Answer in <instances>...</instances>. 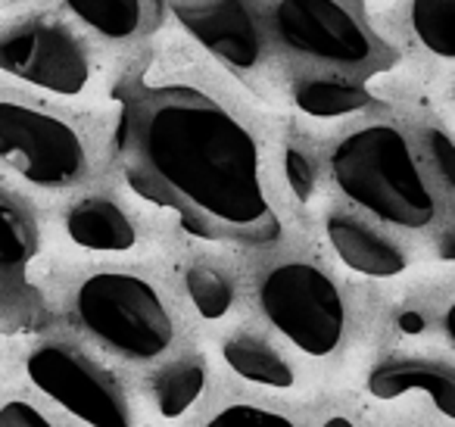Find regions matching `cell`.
I'll return each mask as SVG.
<instances>
[{"label": "cell", "instance_id": "ba28073f", "mask_svg": "<svg viewBox=\"0 0 455 427\" xmlns=\"http://www.w3.org/2000/svg\"><path fill=\"white\" fill-rule=\"evenodd\" d=\"M0 69L53 94H78L91 76L84 47L51 22H28L0 35Z\"/></svg>", "mask_w": 455, "mask_h": 427}, {"label": "cell", "instance_id": "8fae6325", "mask_svg": "<svg viewBox=\"0 0 455 427\" xmlns=\"http://www.w3.org/2000/svg\"><path fill=\"white\" fill-rule=\"evenodd\" d=\"M368 390L378 399H393L409 390H424L430 399L436 402L443 415L455 418V368L440 362H427V359H396V362H384L371 371L368 377Z\"/></svg>", "mask_w": 455, "mask_h": 427}, {"label": "cell", "instance_id": "cb8c5ba5", "mask_svg": "<svg viewBox=\"0 0 455 427\" xmlns=\"http://www.w3.org/2000/svg\"><path fill=\"white\" fill-rule=\"evenodd\" d=\"M399 327H403L405 334H421L424 327H427V321H424L418 312H403L399 315Z\"/></svg>", "mask_w": 455, "mask_h": 427}, {"label": "cell", "instance_id": "6da1fadb", "mask_svg": "<svg viewBox=\"0 0 455 427\" xmlns=\"http://www.w3.org/2000/svg\"><path fill=\"white\" fill-rule=\"evenodd\" d=\"M116 101L122 172L144 200L203 240L266 246L281 238L256 141L225 107L188 85L128 82Z\"/></svg>", "mask_w": 455, "mask_h": 427}, {"label": "cell", "instance_id": "d6986e66", "mask_svg": "<svg viewBox=\"0 0 455 427\" xmlns=\"http://www.w3.org/2000/svg\"><path fill=\"white\" fill-rule=\"evenodd\" d=\"M188 294L203 318H221L231 309V300H235L231 284L206 265H194L188 271Z\"/></svg>", "mask_w": 455, "mask_h": 427}, {"label": "cell", "instance_id": "7a4b0ae2", "mask_svg": "<svg viewBox=\"0 0 455 427\" xmlns=\"http://www.w3.org/2000/svg\"><path fill=\"white\" fill-rule=\"evenodd\" d=\"M331 169L340 190L378 219L403 228L434 222V197L405 138L393 125L353 132L334 150Z\"/></svg>", "mask_w": 455, "mask_h": 427}, {"label": "cell", "instance_id": "9c48e42d", "mask_svg": "<svg viewBox=\"0 0 455 427\" xmlns=\"http://www.w3.org/2000/svg\"><path fill=\"white\" fill-rule=\"evenodd\" d=\"M38 253V228L20 200L0 190V331L26 325L38 309L28 265Z\"/></svg>", "mask_w": 455, "mask_h": 427}, {"label": "cell", "instance_id": "5b68a950", "mask_svg": "<svg viewBox=\"0 0 455 427\" xmlns=\"http://www.w3.org/2000/svg\"><path fill=\"white\" fill-rule=\"evenodd\" d=\"M0 157L44 188L84 175V144L76 128L22 103H0Z\"/></svg>", "mask_w": 455, "mask_h": 427}, {"label": "cell", "instance_id": "7c38bea8", "mask_svg": "<svg viewBox=\"0 0 455 427\" xmlns=\"http://www.w3.org/2000/svg\"><path fill=\"white\" fill-rule=\"evenodd\" d=\"M328 238H331V244H334L337 256H340L349 269L362 271V275L393 278L405 269L403 250H399L393 240H387L384 234L362 225L359 219L334 215V219L328 222Z\"/></svg>", "mask_w": 455, "mask_h": 427}, {"label": "cell", "instance_id": "83f0119b", "mask_svg": "<svg viewBox=\"0 0 455 427\" xmlns=\"http://www.w3.org/2000/svg\"><path fill=\"white\" fill-rule=\"evenodd\" d=\"M0 4H4V0H0Z\"/></svg>", "mask_w": 455, "mask_h": 427}, {"label": "cell", "instance_id": "44dd1931", "mask_svg": "<svg viewBox=\"0 0 455 427\" xmlns=\"http://www.w3.org/2000/svg\"><path fill=\"white\" fill-rule=\"evenodd\" d=\"M424 153L430 157L434 169L440 172L443 184L455 194V144L449 134H443L440 128H427L424 132Z\"/></svg>", "mask_w": 455, "mask_h": 427}, {"label": "cell", "instance_id": "7402d4cb", "mask_svg": "<svg viewBox=\"0 0 455 427\" xmlns=\"http://www.w3.org/2000/svg\"><path fill=\"white\" fill-rule=\"evenodd\" d=\"M284 172H287V181H291L293 194H297L299 200H309L312 190H315V169H312L309 157L291 147V150L284 153Z\"/></svg>", "mask_w": 455, "mask_h": 427}, {"label": "cell", "instance_id": "ffe728a7", "mask_svg": "<svg viewBox=\"0 0 455 427\" xmlns=\"http://www.w3.org/2000/svg\"><path fill=\"white\" fill-rule=\"evenodd\" d=\"M206 427H297V424L287 421L284 415L268 412V408L259 406H228Z\"/></svg>", "mask_w": 455, "mask_h": 427}, {"label": "cell", "instance_id": "52a82bcc", "mask_svg": "<svg viewBox=\"0 0 455 427\" xmlns=\"http://www.w3.org/2000/svg\"><path fill=\"white\" fill-rule=\"evenodd\" d=\"M275 32L291 51L337 66H365L380 53V38L340 0H281Z\"/></svg>", "mask_w": 455, "mask_h": 427}, {"label": "cell", "instance_id": "277c9868", "mask_svg": "<svg viewBox=\"0 0 455 427\" xmlns=\"http://www.w3.org/2000/svg\"><path fill=\"white\" fill-rule=\"evenodd\" d=\"M259 302L268 321L309 356H328L340 346L347 327L343 296L315 265L284 262L272 269L259 287Z\"/></svg>", "mask_w": 455, "mask_h": 427}, {"label": "cell", "instance_id": "e0dca14e", "mask_svg": "<svg viewBox=\"0 0 455 427\" xmlns=\"http://www.w3.org/2000/svg\"><path fill=\"white\" fill-rule=\"evenodd\" d=\"M69 10L107 38H132L144 22V0H66Z\"/></svg>", "mask_w": 455, "mask_h": 427}, {"label": "cell", "instance_id": "3957f363", "mask_svg": "<svg viewBox=\"0 0 455 427\" xmlns=\"http://www.w3.org/2000/svg\"><path fill=\"white\" fill-rule=\"evenodd\" d=\"M76 306L82 325L122 356L153 359L169 350L175 337L156 287L138 275L103 271L88 278L78 287Z\"/></svg>", "mask_w": 455, "mask_h": 427}, {"label": "cell", "instance_id": "603a6c76", "mask_svg": "<svg viewBox=\"0 0 455 427\" xmlns=\"http://www.w3.org/2000/svg\"><path fill=\"white\" fill-rule=\"evenodd\" d=\"M0 427H53V424L35 406L13 399L7 406H0Z\"/></svg>", "mask_w": 455, "mask_h": 427}, {"label": "cell", "instance_id": "8992f818", "mask_svg": "<svg viewBox=\"0 0 455 427\" xmlns=\"http://www.w3.org/2000/svg\"><path fill=\"white\" fill-rule=\"evenodd\" d=\"M28 377L91 427H132V408L116 381L82 352L63 343H44L26 359Z\"/></svg>", "mask_w": 455, "mask_h": 427}, {"label": "cell", "instance_id": "4316f807", "mask_svg": "<svg viewBox=\"0 0 455 427\" xmlns=\"http://www.w3.org/2000/svg\"><path fill=\"white\" fill-rule=\"evenodd\" d=\"M324 427H355V424H353V421H347V418H331Z\"/></svg>", "mask_w": 455, "mask_h": 427}, {"label": "cell", "instance_id": "2e32d148", "mask_svg": "<svg viewBox=\"0 0 455 427\" xmlns=\"http://www.w3.org/2000/svg\"><path fill=\"white\" fill-rule=\"evenodd\" d=\"M203 387H206V365L188 359V362L169 365L153 381V399H156V408L165 418H175L200 399Z\"/></svg>", "mask_w": 455, "mask_h": 427}, {"label": "cell", "instance_id": "ac0fdd59", "mask_svg": "<svg viewBox=\"0 0 455 427\" xmlns=\"http://www.w3.org/2000/svg\"><path fill=\"white\" fill-rule=\"evenodd\" d=\"M411 28L427 51L455 60V0H411Z\"/></svg>", "mask_w": 455, "mask_h": 427}, {"label": "cell", "instance_id": "4fadbf2b", "mask_svg": "<svg viewBox=\"0 0 455 427\" xmlns=\"http://www.w3.org/2000/svg\"><path fill=\"white\" fill-rule=\"evenodd\" d=\"M69 228V238L78 246H88V250H132L134 246V225L128 222V215L116 206L113 200H84L66 219Z\"/></svg>", "mask_w": 455, "mask_h": 427}, {"label": "cell", "instance_id": "484cf974", "mask_svg": "<svg viewBox=\"0 0 455 427\" xmlns=\"http://www.w3.org/2000/svg\"><path fill=\"white\" fill-rule=\"evenodd\" d=\"M443 256H446V259H455V234H449V238H446V246H443Z\"/></svg>", "mask_w": 455, "mask_h": 427}, {"label": "cell", "instance_id": "d4e9b609", "mask_svg": "<svg viewBox=\"0 0 455 427\" xmlns=\"http://www.w3.org/2000/svg\"><path fill=\"white\" fill-rule=\"evenodd\" d=\"M446 331H449V337H452V343H455V302L449 306V312H446Z\"/></svg>", "mask_w": 455, "mask_h": 427}, {"label": "cell", "instance_id": "5bb4252c", "mask_svg": "<svg viewBox=\"0 0 455 427\" xmlns=\"http://www.w3.org/2000/svg\"><path fill=\"white\" fill-rule=\"evenodd\" d=\"M225 362L241 377L266 387L287 390L293 387V371L266 340L259 337H235L225 343Z\"/></svg>", "mask_w": 455, "mask_h": 427}, {"label": "cell", "instance_id": "9a60e30c", "mask_svg": "<svg viewBox=\"0 0 455 427\" xmlns=\"http://www.w3.org/2000/svg\"><path fill=\"white\" fill-rule=\"evenodd\" d=\"M297 103L303 113L318 116V119H334V116L359 113L371 103L362 85L349 82H334V78H312L297 88Z\"/></svg>", "mask_w": 455, "mask_h": 427}, {"label": "cell", "instance_id": "30bf717a", "mask_svg": "<svg viewBox=\"0 0 455 427\" xmlns=\"http://www.w3.org/2000/svg\"><path fill=\"white\" fill-rule=\"evenodd\" d=\"M181 26L206 51L237 69L256 66L262 53L259 28L243 0H172Z\"/></svg>", "mask_w": 455, "mask_h": 427}]
</instances>
